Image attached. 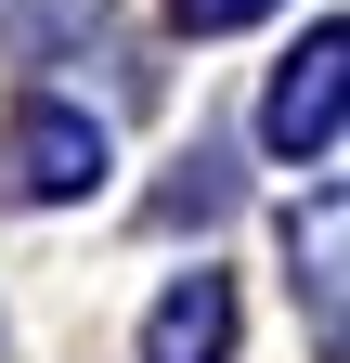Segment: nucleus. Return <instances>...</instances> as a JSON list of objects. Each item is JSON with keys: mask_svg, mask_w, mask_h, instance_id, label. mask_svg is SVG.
<instances>
[{"mask_svg": "<svg viewBox=\"0 0 350 363\" xmlns=\"http://www.w3.org/2000/svg\"><path fill=\"white\" fill-rule=\"evenodd\" d=\"M337 104H350V26L324 13V26L273 65V91H259V143H273L286 169H324V156H337Z\"/></svg>", "mask_w": 350, "mask_h": 363, "instance_id": "obj_1", "label": "nucleus"}, {"mask_svg": "<svg viewBox=\"0 0 350 363\" xmlns=\"http://www.w3.org/2000/svg\"><path fill=\"white\" fill-rule=\"evenodd\" d=\"M91 182H104V130L78 117V104H26L13 130H0V195L65 208V195H91Z\"/></svg>", "mask_w": 350, "mask_h": 363, "instance_id": "obj_2", "label": "nucleus"}, {"mask_svg": "<svg viewBox=\"0 0 350 363\" xmlns=\"http://www.w3.org/2000/svg\"><path fill=\"white\" fill-rule=\"evenodd\" d=\"M143 363H234V286L221 272H182L143 311Z\"/></svg>", "mask_w": 350, "mask_h": 363, "instance_id": "obj_3", "label": "nucleus"}, {"mask_svg": "<svg viewBox=\"0 0 350 363\" xmlns=\"http://www.w3.org/2000/svg\"><path fill=\"white\" fill-rule=\"evenodd\" d=\"M337 247H350V208H337V195H312V234H298V259H312V272H298V286H312L324 350H337Z\"/></svg>", "mask_w": 350, "mask_h": 363, "instance_id": "obj_4", "label": "nucleus"}, {"mask_svg": "<svg viewBox=\"0 0 350 363\" xmlns=\"http://www.w3.org/2000/svg\"><path fill=\"white\" fill-rule=\"evenodd\" d=\"M169 13H182L195 39H221V26H259V13H273V0H169Z\"/></svg>", "mask_w": 350, "mask_h": 363, "instance_id": "obj_5", "label": "nucleus"}]
</instances>
